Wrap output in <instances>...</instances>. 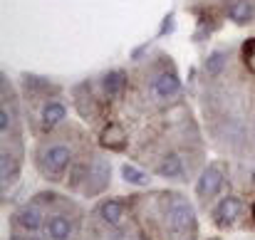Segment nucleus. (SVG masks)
<instances>
[{"label": "nucleus", "mask_w": 255, "mask_h": 240, "mask_svg": "<svg viewBox=\"0 0 255 240\" xmlns=\"http://www.w3.org/2000/svg\"><path fill=\"white\" fill-rule=\"evenodd\" d=\"M12 124H15V112H12V109H7V107L2 104V107H0V131H2V136H7V134H10Z\"/></svg>", "instance_id": "a211bd4d"}, {"label": "nucleus", "mask_w": 255, "mask_h": 240, "mask_svg": "<svg viewBox=\"0 0 255 240\" xmlns=\"http://www.w3.org/2000/svg\"><path fill=\"white\" fill-rule=\"evenodd\" d=\"M223 181H226V168H223V163H221V161L208 163V166L203 168L198 183H196V196H198L201 201H208V198L218 196Z\"/></svg>", "instance_id": "7ed1b4c3"}, {"label": "nucleus", "mask_w": 255, "mask_h": 240, "mask_svg": "<svg viewBox=\"0 0 255 240\" xmlns=\"http://www.w3.org/2000/svg\"><path fill=\"white\" fill-rule=\"evenodd\" d=\"M253 218H255V206H253Z\"/></svg>", "instance_id": "5701e85b"}, {"label": "nucleus", "mask_w": 255, "mask_h": 240, "mask_svg": "<svg viewBox=\"0 0 255 240\" xmlns=\"http://www.w3.org/2000/svg\"><path fill=\"white\" fill-rule=\"evenodd\" d=\"M7 240H25V238H20V236H12V238H7Z\"/></svg>", "instance_id": "412c9836"}, {"label": "nucleus", "mask_w": 255, "mask_h": 240, "mask_svg": "<svg viewBox=\"0 0 255 240\" xmlns=\"http://www.w3.org/2000/svg\"><path fill=\"white\" fill-rule=\"evenodd\" d=\"M226 60H228V55H226L223 50H213V52L206 57V62H203V72H206L208 77H218V75L223 72V67H226Z\"/></svg>", "instance_id": "dca6fc26"}, {"label": "nucleus", "mask_w": 255, "mask_h": 240, "mask_svg": "<svg viewBox=\"0 0 255 240\" xmlns=\"http://www.w3.org/2000/svg\"><path fill=\"white\" fill-rule=\"evenodd\" d=\"M243 60L248 62L251 72H255V37L251 40V42H246V45H243Z\"/></svg>", "instance_id": "6ab92c4d"}, {"label": "nucleus", "mask_w": 255, "mask_h": 240, "mask_svg": "<svg viewBox=\"0 0 255 240\" xmlns=\"http://www.w3.org/2000/svg\"><path fill=\"white\" fill-rule=\"evenodd\" d=\"M255 15L253 10V0H233L231 2V7H228V17L233 20V22H238V25H246V22H251Z\"/></svg>", "instance_id": "2eb2a0df"}, {"label": "nucleus", "mask_w": 255, "mask_h": 240, "mask_svg": "<svg viewBox=\"0 0 255 240\" xmlns=\"http://www.w3.org/2000/svg\"><path fill=\"white\" fill-rule=\"evenodd\" d=\"M102 87H104V94L107 97H119L124 89H127V72L124 70H112L104 75L102 80Z\"/></svg>", "instance_id": "ddd939ff"}, {"label": "nucleus", "mask_w": 255, "mask_h": 240, "mask_svg": "<svg viewBox=\"0 0 255 240\" xmlns=\"http://www.w3.org/2000/svg\"><path fill=\"white\" fill-rule=\"evenodd\" d=\"M30 240H40V238H30Z\"/></svg>", "instance_id": "b1692460"}, {"label": "nucleus", "mask_w": 255, "mask_h": 240, "mask_svg": "<svg viewBox=\"0 0 255 240\" xmlns=\"http://www.w3.org/2000/svg\"><path fill=\"white\" fill-rule=\"evenodd\" d=\"M40 117H42V126L45 129H52V126H57L67 117V107L62 102H47L42 107V114Z\"/></svg>", "instance_id": "f8f14e48"}, {"label": "nucleus", "mask_w": 255, "mask_h": 240, "mask_svg": "<svg viewBox=\"0 0 255 240\" xmlns=\"http://www.w3.org/2000/svg\"><path fill=\"white\" fill-rule=\"evenodd\" d=\"M251 183H253V186H255V173H253V181H251Z\"/></svg>", "instance_id": "4be33fe9"}, {"label": "nucleus", "mask_w": 255, "mask_h": 240, "mask_svg": "<svg viewBox=\"0 0 255 240\" xmlns=\"http://www.w3.org/2000/svg\"><path fill=\"white\" fill-rule=\"evenodd\" d=\"M97 213H99V218H102L107 226L117 228V226L124 221V203H122V201H114V198H107V201L99 203Z\"/></svg>", "instance_id": "9d476101"}, {"label": "nucleus", "mask_w": 255, "mask_h": 240, "mask_svg": "<svg viewBox=\"0 0 255 240\" xmlns=\"http://www.w3.org/2000/svg\"><path fill=\"white\" fill-rule=\"evenodd\" d=\"M17 173H20V146L17 149L2 146V151H0V178H2V183L15 181Z\"/></svg>", "instance_id": "0eeeda50"}, {"label": "nucleus", "mask_w": 255, "mask_h": 240, "mask_svg": "<svg viewBox=\"0 0 255 240\" xmlns=\"http://www.w3.org/2000/svg\"><path fill=\"white\" fill-rule=\"evenodd\" d=\"M42 211L37 208V206H25V208H20L17 213H15V223L22 228V231H27V233H35V231H40L42 228Z\"/></svg>", "instance_id": "1a4fd4ad"}, {"label": "nucleus", "mask_w": 255, "mask_h": 240, "mask_svg": "<svg viewBox=\"0 0 255 240\" xmlns=\"http://www.w3.org/2000/svg\"><path fill=\"white\" fill-rule=\"evenodd\" d=\"M72 159H75V151L67 144H47V146H40V151H37L40 171L50 173V176L65 173L72 166Z\"/></svg>", "instance_id": "f03ea898"}, {"label": "nucleus", "mask_w": 255, "mask_h": 240, "mask_svg": "<svg viewBox=\"0 0 255 240\" xmlns=\"http://www.w3.org/2000/svg\"><path fill=\"white\" fill-rule=\"evenodd\" d=\"M99 144L109 151H122L127 146V131L122 129V124H107L99 134Z\"/></svg>", "instance_id": "6e6552de"}, {"label": "nucleus", "mask_w": 255, "mask_h": 240, "mask_svg": "<svg viewBox=\"0 0 255 240\" xmlns=\"http://www.w3.org/2000/svg\"><path fill=\"white\" fill-rule=\"evenodd\" d=\"M156 173L161 178H181L183 176V161H181V156L178 154H166L164 159L159 161Z\"/></svg>", "instance_id": "4468645a"}, {"label": "nucleus", "mask_w": 255, "mask_h": 240, "mask_svg": "<svg viewBox=\"0 0 255 240\" xmlns=\"http://www.w3.org/2000/svg\"><path fill=\"white\" fill-rule=\"evenodd\" d=\"M47 236L52 240H70V236H72V221L67 216H60V213L50 216V221H47Z\"/></svg>", "instance_id": "9b49d317"}, {"label": "nucleus", "mask_w": 255, "mask_h": 240, "mask_svg": "<svg viewBox=\"0 0 255 240\" xmlns=\"http://www.w3.org/2000/svg\"><path fill=\"white\" fill-rule=\"evenodd\" d=\"M151 89H154V94L159 97V99H171V97H176L178 92H181V80H178V75L176 72H159L154 82H151Z\"/></svg>", "instance_id": "423d86ee"}, {"label": "nucleus", "mask_w": 255, "mask_h": 240, "mask_svg": "<svg viewBox=\"0 0 255 240\" xmlns=\"http://www.w3.org/2000/svg\"><path fill=\"white\" fill-rule=\"evenodd\" d=\"M164 218L173 236H191L196 231V211L178 193L164 196Z\"/></svg>", "instance_id": "f257e3e1"}, {"label": "nucleus", "mask_w": 255, "mask_h": 240, "mask_svg": "<svg viewBox=\"0 0 255 240\" xmlns=\"http://www.w3.org/2000/svg\"><path fill=\"white\" fill-rule=\"evenodd\" d=\"M241 213H243V201L236 198V196H226V198H221V203L216 206L213 218H216L218 226H226V223H233L236 218H241Z\"/></svg>", "instance_id": "39448f33"}, {"label": "nucleus", "mask_w": 255, "mask_h": 240, "mask_svg": "<svg viewBox=\"0 0 255 240\" xmlns=\"http://www.w3.org/2000/svg\"><path fill=\"white\" fill-rule=\"evenodd\" d=\"M122 178L127 183H131V186H146L149 183V173L141 171V168H136V166H131V163H124L122 166Z\"/></svg>", "instance_id": "f3484780"}, {"label": "nucleus", "mask_w": 255, "mask_h": 240, "mask_svg": "<svg viewBox=\"0 0 255 240\" xmlns=\"http://www.w3.org/2000/svg\"><path fill=\"white\" fill-rule=\"evenodd\" d=\"M171 30H173V12H169V15L164 17V25H161L159 35H164V32H171Z\"/></svg>", "instance_id": "aec40b11"}, {"label": "nucleus", "mask_w": 255, "mask_h": 240, "mask_svg": "<svg viewBox=\"0 0 255 240\" xmlns=\"http://www.w3.org/2000/svg\"><path fill=\"white\" fill-rule=\"evenodd\" d=\"M109 161L107 159H94L89 163L87 171V183H85V193L87 196H99L107 186H109Z\"/></svg>", "instance_id": "20e7f679"}]
</instances>
